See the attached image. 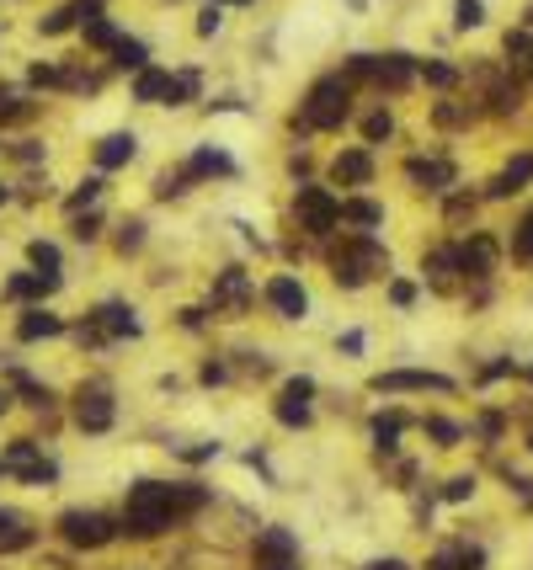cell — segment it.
<instances>
[{
    "label": "cell",
    "mask_w": 533,
    "mask_h": 570,
    "mask_svg": "<svg viewBox=\"0 0 533 570\" xmlns=\"http://www.w3.org/2000/svg\"><path fill=\"white\" fill-rule=\"evenodd\" d=\"M203 496L198 491H176V486H160V480H139L128 491V512H123V528L133 539H155L160 528L176 523V512H192Z\"/></svg>",
    "instance_id": "1"
},
{
    "label": "cell",
    "mask_w": 533,
    "mask_h": 570,
    "mask_svg": "<svg viewBox=\"0 0 533 570\" xmlns=\"http://www.w3.org/2000/svg\"><path fill=\"white\" fill-rule=\"evenodd\" d=\"M347 101H352V85H347V80H320V85L310 91V101H304L299 128H342Z\"/></svg>",
    "instance_id": "2"
},
{
    "label": "cell",
    "mask_w": 533,
    "mask_h": 570,
    "mask_svg": "<svg viewBox=\"0 0 533 570\" xmlns=\"http://www.w3.org/2000/svg\"><path fill=\"white\" fill-rule=\"evenodd\" d=\"M299 219H304L310 235H331L336 219H342V203L326 187H299Z\"/></svg>",
    "instance_id": "3"
},
{
    "label": "cell",
    "mask_w": 533,
    "mask_h": 570,
    "mask_svg": "<svg viewBox=\"0 0 533 570\" xmlns=\"http://www.w3.org/2000/svg\"><path fill=\"white\" fill-rule=\"evenodd\" d=\"M59 534H64L75 550H101L117 528H112L101 512H64V518H59Z\"/></svg>",
    "instance_id": "4"
},
{
    "label": "cell",
    "mask_w": 533,
    "mask_h": 570,
    "mask_svg": "<svg viewBox=\"0 0 533 570\" xmlns=\"http://www.w3.org/2000/svg\"><path fill=\"white\" fill-rule=\"evenodd\" d=\"M310 395H315L310 379H288V384H283V400H278V421H283V427H310Z\"/></svg>",
    "instance_id": "5"
},
{
    "label": "cell",
    "mask_w": 533,
    "mask_h": 570,
    "mask_svg": "<svg viewBox=\"0 0 533 570\" xmlns=\"http://www.w3.org/2000/svg\"><path fill=\"white\" fill-rule=\"evenodd\" d=\"M374 389H379V395H395V389H454V379L422 373V368H400V373H379Z\"/></svg>",
    "instance_id": "6"
},
{
    "label": "cell",
    "mask_w": 533,
    "mask_h": 570,
    "mask_svg": "<svg viewBox=\"0 0 533 570\" xmlns=\"http://www.w3.org/2000/svg\"><path fill=\"white\" fill-rule=\"evenodd\" d=\"M75 421H80L85 432H107V427H112V395H107V389H80Z\"/></svg>",
    "instance_id": "7"
},
{
    "label": "cell",
    "mask_w": 533,
    "mask_h": 570,
    "mask_svg": "<svg viewBox=\"0 0 533 570\" xmlns=\"http://www.w3.org/2000/svg\"><path fill=\"white\" fill-rule=\"evenodd\" d=\"M267 304H272L278 315H288V320H304V309H310V293H304L294 277H272V283H267Z\"/></svg>",
    "instance_id": "8"
},
{
    "label": "cell",
    "mask_w": 533,
    "mask_h": 570,
    "mask_svg": "<svg viewBox=\"0 0 533 570\" xmlns=\"http://www.w3.org/2000/svg\"><path fill=\"white\" fill-rule=\"evenodd\" d=\"M374 80H379V85H390V91L411 85V80H416V64H411V53H384V59H374Z\"/></svg>",
    "instance_id": "9"
},
{
    "label": "cell",
    "mask_w": 533,
    "mask_h": 570,
    "mask_svg": "<svg viewBox=\"0 0 533 570\" xmlns=\"http://www.w3.org/2000/svg\"><path fill=\"white\" fill-rule=\"evenodd\" d=\"M454 256H459V272H470V277H486V272L497 267V245H491L486 235H475V240H470V245H459Z\"/></svg>",
    "instance_id": "10"
},
{
    "label": "cell",
    "mask_w": 533,
    "mask_h": 570,
    "mask_svg": "<svg viewBox=\"0 0 533 570\" xmlns=\"http://www.w3.org/2000/svg\"><path fill=\"white\" fill-rule=\"evenodd\" d=\"M294 534H283V528H262L256 534V555L267 560V566H294Z\"/></svg>",
    "instance_id": "11"
},
{
    "label": "cell",
    "mask_w": 533,
    "mask_h": 570,
    "mask_svg": "<svg viewBox=\"0 0 533 570\" xmlns=\"http://www.w3.org/2000/svg\"><path fill=\"white\" fill-rule=\"evenodd\" d=\"M91 325H96L101 336H139V320H133V309H123V304H101V309L91 315Z\"/></svg>",
    "instance_id": "12"
},
{
    "label": "cell",
    "mask_w": 533,
    "mask_h": 570,
    "mask_svg": "<svg viewBox=\"0 0 533 570\" xmlns=\"http://www.w3.org/2000/svg\"><path fill=\"white\" fill-rule=\"evenodd\" d=\"M128 160H133V133H112V139L96 144V165H101V171H117V165H128Z\"/></svg>",
    "instance_id": "13"
},
{
    "label": "cell",
    "mask_w": 533,
    "mask_h": 570,
    "mask_svg": "<svg viewBox=\"0 0 533 570\" xmlns=\"http://www.w3.org/2000/svg\"><path fill=\"white\" fill-rule=\"evenodd\" d=\"M406 176H411V181H422L427 192H443V187L454 181V165H443V160H411V165H406Z\"/></svg>",
    "instance_id": "14"
},
{
    "label": "cell",
    "mask_w": 533,
    "mask_h": 570,
    "mask_svg": "<svg viewBox=\"0 0 533 570\" xmlns=\"http://www.w3.org/2000/svg\"><path fill=\"white\" fill-rule=\"evenodd\" d=\"M331 176H336V181H352V187H358V181H368V176H374V160H368L363 149H347V155H336Z\"/></svg>",
    "instance_id": "15"
},
{
    "label": "cell",
    "mask_w": 533,
    "mask_h": 570,
    "mask_svg": "<svg viewBox=\"0 0 533 570\" xmlns=\"http://www.w3.org/2000/svg\"><path fill=\"white\" fill-rule=\"evenodd\" d=\"M347 256L358 261V272L368 277V272H390V256L374 245V240H347Z\"/></svg>",
    "instance_id": "16"
},
{
    "label": "cell",
    "mask_w": 533,
    "mask_h": 570,
    "mask_svg": "<svg viewBox=\"0 0 533 570\" xmlns=\"http://www.w3.org/2000/svg\"><path fill=\"white\" fill-rule=\"evenodd\" d=\"M59 331H64V320H59V315H48V309H32V315H21V325H16V336H21V341L59 336Z\"/></svg>",
    "instance_id": "17"
},
{
    "label": "cell",
    "mask_w": 533,
    "mask_h": 570,
    "mask_svg": "<svg viewBox=\"0 0 533 570\" xmlns=\"http://www.w3.org/2000/svg\"><path fill=\"white\" fill-rule=\"evenodd\" d=\"M529 176H533V155H518V160H513V165H507V171L491 181V197H507V192H518Z\"/></svg>",
    "instance_id": "18"
},
{
    "label": "cell",
    "mask_w": 533,
    "mask_h": 570,
    "mask_svg": "<svg viewBox=\"0 0 533 570\" xmlns=\"http://www.w3.org/2000/svg\"><path fill=\"white\" fill-rule=\"evenodd\" d=\"M27 544H32V528H21L16 512H0V555H16Z\"/></svg>",
    "instance_id": "19"
},
{
    "label": "cell",
    "mask_w": 533,
    "mask_h": 570,
    "mask_svg": "<svg viewBox=\"0 0 533 570\" xmlns=\"http://www.w3.org/2000/svg\"><path fill=\"white\" fill-rule=\"evenodd\" d=\"M59 288V277L53 272H37V277H11L5 283V299H32V293H53Z\"/></svg>",
    "instance_id": "20"
},
{
    "label": "cell",
    "mask_w": 533,
    "mask_h": 570,
    "mask_svg": "<svg viewBox=\"0 0 533 570\" xmlns=\"http://www.w3.org/2000/svg\"><path fill=\"white\" fill-rule=\"evenodd\" d=\"M171 91V75H160V69H139V80H133V101H160Z\"/></svg>",
    "instance_id": "21"
},
{
    "label": "cell",
    "mask_w": 533,
    "mask_h": 570,
    "mask_svg": "<svg viewBox=\"0 0 533 570\" xmlns=\"http://www.w3.org/2000/svg\"><path fill=\"white\" fill-rule=\"evenodd\" d=\"M230 171H235V160L219 155V149H203V155L187 165V176H230Z\"/></svg>",
    "instance_id": "22"
},
{
    "label": "cell",
    "mask_w": 533,
    "mask_h": 570,
    "mask_svg": "<svg viewBox=\"0 0 533 570\" xmlns=\"http://www.w3.org/2000/svg\"><path fill=\"white\" fill-rule=\"evenodd\" d=\"M342 219L368 229V224H379V219H384V208H379V203H368V197H352V203H342Z\"/></svg>",
    "instance_id": "23"
},
{
    "label": "cell",
    "mask_w": 533,
    "mask_h": 570,
    "mask_svg": "<svg viewBox=\"0 0 533 570\" xmlns=\"http://www.w3.org/2000/svg\"><path fill=\"white\" fill-rule=\"evenodd\" d=\"M214 304H246V272H224L219 277V288H214Z\"/></svg>",
    "instance_id": "24"
},
{
    "label": "cell",
    "mask_w": 533,
    "mask_h": 570,
    "mask_svg": "<svg viewBox=\"0 0 533 570\" xmlns=\"http://www.w3.org/2000/svg\"><path fill=\"white\" fill-rule=\"evenodd\" d=\"M400 427H406V416H400V411H390V416H379V421H374V443H379V454H395Z\"/></svg>",
    "instance_id": "25"
},
{
    "label": "cell",
    "mask_w": 533,
    "mask_h": 570,
    "mask_svg": "<svg viewBox=\"0 0 533 570\" xmlns=\"http://www.w3.org/2000/svg\"><path fill=\"white\" fill-rule=\"evenodd\" d=\"M112 59H117L123 69H144V59H149V48H144L139 37H117V48H112Z\"/></svg>",
    "instance_id": "26"
},
{
    "label": "cell",
    "mask_w": 533,
    "mask_h": 570,
    "mask_svg": "<svg viewBox=\"0 0 533 570\" xmlns=\"http://www.w3.org/2000/svg\"><path fill=\"white\" fill-rule=\"evenodd\" d=\"M80 27H85V43H96V48H117V32H112L107 16H85Z\"/></svg>",
    "instance_id": "27"
},
{
    "label": "cell",
    "mask_w": 533,
    "mask_h": 570,
    "mask_svg": "<svg viewBox=\"0 0 533 570\" xmlns=\"http://www.w3.org/2000/svg\"><path fill=\"white\" fill-rule=\"evenodd\" d=\"M0 470H21V475H27V470H37V448H32V443H11V448H5V459H0Z\"/></svg>",
    "instance_id": "28"
},
{
    "label": "cell",
    "mask_w": 533,
    "mask_h": 570,
    "mask_svg": "<svg viewBox=\"0 0 533 570\" xmlns=\"http://www.w3.org/2000/svg\"><path fill=\"white\" fill-rule=\"evenodd\" d=\"M513 256H518V261H533V213H523V224H518V235H513Z\"/></svg>",
    "instance_id": "29"
},
{
    "label": "cell",
    "mask_w": 533,
    "mask_h": 570,
    "mask_svg": "<svg viewBox=\"0 0 533 570\" xmlns=\"http://www.w3.org/2000/svg\"><path fill=\"white\" fill-rule=\"evenodd\" d=\"M507 53H513L518 64H533V37L529 32H507Z\"/></svg>",
    "instance_id": "30"
},
{
    "label": "cell",
    "mask_w": 533,
    "mask_h": 570,
    "mask_svg": "<svg viewBox=\"0 0 533 570\" xmlns=\"http://www.w3.org/2000/svg\"><path fill=\"white\" fill-rule=\"evenodd\" d=\"M390 128H395V123H390V112H374V117L363 123V139H368V144H379V139H390Z\"/></svg>",
    "instance_id": "31"
},
{
    "label": "cell",
    "mask_w": 533,
    "mask_h": 570,
    "mask_svg": "<svg viewBox=\"0 0 533 570\" xmlns=\"http://www.w3.org/2000/svg\"><path fill=\"white\" fill-rule=\"evenodd\" d=\"M27 256H32V267H43V272H53V267H59V251H53L48 240H32V251H27Z\"/></svg>",
    "instance_id": "32"
},
{
    "label": "cell",
    "mask_w": 533,
    "mask_h": 570,
    "mask_svg": "<svg viewBox=\"0 0 533 570\" xmlns=\"http://www.w3.org/2000/svg\"><path fill=\"white\" fill-rule=\"evenodd\" d=\"M454 11H459V16H454L459 27H481V21H486V5H481V0H459Z\"/></svg>",
    "instance_id": "33"
},
{
    "label": "cell",
    "mask_w": 533,
    "mask_h": 570,
    "mask_svg": "<svg viewBox=\"0 0 533 570\" xmlns=\"http://www.w3.org/2000/svg\"><path fill=\"white\" fill-rule=\"evenodd\" d=\"M427 432H432L443 448H454V443H459V427H454V421H443V416H432V421H427Z\"/></svg>",
    "instance_id": "34"
},
{
    "label": "cell",
    "mask_w": 533,
    "mask_h": 570,
    "mask_svg": "<svg viewBox=\"0 0 533 570\" xmlns=\"http://www.w3.org/2000/svg\"><path fill=\"white\" fill-rule=\"evenodd\" d=\"M192 85H198V75H176V80H171V91H166V101H171V107H176V101H187V96H192Z\"/></svg>",
    "instance_id": "35"
},
{
    "label": "cell",
    "mask_w": 533,
    "mask_h": 570,
    "mask_svg": "<svg viewBox=\"0 0 533 570\" xmlns=\"http://www.w3.org/2000/svg\"><path fill=\"white\" fill-rule=\"evenodd\" d=\"M16 117H27V107H21V101H16V96L0 85V123H16Z\"/></svg>",
    "instance_id": "36"
},
{
    "label": "cell",
    "mask_w": 533,
    "mask_h": 570,
    "mask_svg": "<svg viewBox=\"0 0 533 570\" xmlns=\"http://www.w3.org/2000/svg\"><path fill=\"white\" fill-rule=\"evenodd\" d=\"M443 496H448V502H470V496H475V480H470V475H459V480H448V491H443Z\"/></svg>",
    "instance_id": "37"
},
{
    "label": "cell",
    "mask_w": 533,
    "mask_h": 570,
    "mask_svg": "<svg viewBox=\"0 0 533 570\" xmlns=\"http://www.w3.org/2000/svg\"><path fill=\"white\" fill-rule=\"evenodd\" d=\"M422 75H427V85H454V80H459V75L448 69V64H427Z\"/></svg>",
    "instance_id": "38"
},
{
    "label": "cell",
    "mask_w": 533,
    "mask_h": 570,
    "mask_svg": "<svg viewBox=\"0 0 533 570\" xmlns=\"http://www.w3.org/2000/svg\"><path fill=\"white\" fill-rule=\"evenodd\" d=\"M96 192H101V181L91 176V181H80V192L69 197V208H85V203H96Z\"/></svg>",
    "instance_id": "39"
},
{
    "label": "cell",
    "mask_w": 533,
    "mask_h": 570,
    "mask_svg": "<svg viewBox=\"0 0 533 570\" xmlns=\"http://www.w3.org/2000/svg\"><path fill=\"white\" fill-rule=\"evenodd\" d=\"M64 75L53 69V64H32V85H59Z\"/></svg>",
    "instance_id": "40"
},
{
    "label": "cell",
    "mask_w": 533,
    "mask_h": 570,
    "mask_svg": "<svg viewBox=\"0 0 533 570\" xmlns=\"http://www.w3.org/2000/svg\"><path fill=\"white\" fill-rule=\"evenodd\" d=\"M198 32H203V37H214V32H219V5H208V11H203V21H198Z\"/></svg>",
    "instance_id": "41"
},
{
    "label": "cell",
    "mask_w": 533,
    "mask_h": 570,
    "mask_svg": "<svg viewBox=\"0 0 533 570\" xmlns=\"http://www.w3.org/2000/svg\"><path fill=\"white\" fill-rule=\"evenodd\" d=\"M139 229H144V224H123V235H117V245H123V251H133V245H139V240H144V235H139Z\"/></svg>",
    "instance_id": "42"
},
{
    "label": "cell",
    "mask_w": 533,
    "mask_h": 570,
    "mask_svg": "<svg viewBox=\"0 0 533 570\" xmlns=\"http://www.w3.org/2000/svg\"><path fill=\"white\" fill-rule=\"evenodd\" d=\"M390 299H395V304H400V309H406V304H411V299H416V288H411V283H390Z\"/></svg>",
    "instance_id": "43"
},
{
    "label": "cell",
    "mask_w": 533,
    "mask_h": 570,
    "mask_svg": "<svg viewBox=\"0 0 533 570\" xmlns=\"http://www.w3.org/2000/svg\"><path fill=\"white\" fill-rule=\"evenodd\" d=\"M75 235H80V240H91V235H96V219H91V213H85V219H75Z\"/></svg>",
    "instance_id": "44"
},
{
    "label": "cell",
    "mask_w": 533,
    "mask_h": 570,
    "mask_svg": "<svg viewBox=\"0 0 533 570\" xmlns=\"http://www.w3.org/2000/svg\"><path fill=\"white\" fill-rule=\"evenodd\" d=\"M368 570H406V566H400V560H374Z\"/></svg>",
    "instance_id": "45"
},
{
    "label": "cell",
    "mask_w": 533,
    "mask_h": 570,
    "mask_svg": "<svg viewBox=\"0 0 533 570\" xmlns=\"http://www.w3.org/2000/svg\"><path fill=\"white\" fill-rule=\"evenodd\" d=\"M214 5H246V0H214Z\"/></svg>",
    "instance_id": "46"
},
{
    "label": "cell",
    "mask_w": 533,
    "mask_h": 570,
    "mask_svg": "<svg viewBox=\"0 0 533 570\" xmlns=\"http://www.w3.org/2000/svg\"><path fill=\"white\" fill-rule=\"evenodd\" d=\"M5 405H11V395H0V416H5Z\"/></svg>",
    "instance_id": "47"
},
{
    "label": "cell",
    "mask_w": 533,
    "mask_h": 570,
    "mask_svg": "<svg viewBox=\"0 0 533 570\" xmlns=\"http://www.w3.org/2000/svg\"><path fill=\"white\" fill-rule=\"evenodd\" d=\"M262 570H294V566H262Z\"/></svg>",
    "instance_id": "48"
},
{
    "label": "cell",
    "mask_w": 533,
    "mask_h": 570,
    "mask_svg": "<svg viewBox=\"0 0 533 570\" xmlns=\"http://www.w3.org/2000/svg\"><path fill=\"white\" fill-rule=\"evenodd\" d=\"M0 203H5V187H0Z\"/></svg>",
    "instance_id": "49"
},
{
    "label": "cell",
    "mask_w": 533,
    "mask_h": 570,
    "mask_svg": "<svg viewBox=\"0 0 533 570\" xmlns=\"http://www.w3.org/2000/svg\"><path fill=\"white\" fill-rule=\"evenodd\" d=\"M529 448H533V438H529Z\"/></svg>",
    "instance_id": "50"
},
{
    "label": "cell",
    "mask_w": 533,
    "mask_h": 570,
    "mask_svg": "<svg viewBox=\"0 0 533 570\" xmlns=\"http://www.w3.org/2000/svg\"><path fill=\"white\" fill-rule=\"evenodd\" d=\"M529 373H533V368H529Z\"/></svg>",
    "instance_id": "51"
}]
</instances>
